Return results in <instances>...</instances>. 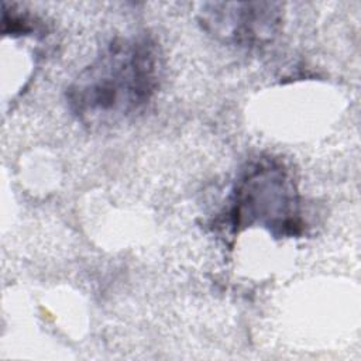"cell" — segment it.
Wrapping results in <instances>:
<instances>
[{
	"mask_svg": "<svg viewBox=\"0 0 361 361\" xmlns=\"http://www.w3.org/2000/svg\"><path fill=\"white\" fill-rule=\"evenodd\" d=\"M161 72V52L151 37H117L69 83L68 107L89 128L114 127L144 110L158 90Z\"/></svg>",
	"mask_w": 361,
	"mask_h": 361,
	"instance_id": "obj_1",
	"label": "cell"
},
{
	"mask_svg": "<svg viewBox=\"0 0 361 361\" xmlns=\"http://www.w3.org/2000/svg\"><path fill=\"white\" fill-rule=\"evenodd\" d=\"M228 220L234 231L261 226L278 238L302 233L298 189L282 162L259 158L241 171L230 197Z\"/></svg>",
	"mask_w": 361,
	"mask_h": 361,
	"instance_id": "obj_2",
	"label": "cell"
},
{
	"mask_svg": "<svg viewBox=\"0 0 361 361\" xmlns=\"http://www.w3.org/2000/svg\"><path fill=\"white\" fill-rule=\"evenodd\" d=\"M197 20L202 28L220 42L259 47L271 42L278 34L282 13L278 3L216 1L203 4Z\"/></svg>",
	"mask_w": 361,
	"mask_h": 361,
	"instance_id": "obj_3",
	"label": "cell"
}]
</instances>
